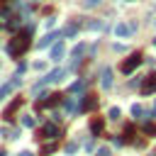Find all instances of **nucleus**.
Returning a JSON list of instances; mask_svg holds the SVG:
<instances>
[{"label":"nucleus","mask_w":156,"mask_h":156,"mask_svg":"<svg viewBox=\"0 0 156 156\" xmlns=\"http://www.w3.org/2000/svg\"><path fill=\"white\" fill-rule=\"evenodd\" d=\"M27 46H29V29H22V32H17V34L10 39L7 51H10L12 56H20V54L27 51Z\"/></svg>","instance_id":"obj_1"},{"label":"nucleus","mask_w":156,"mask_h":156,"mask_svg":"<svg viewBox=\"0 0 156 156\" xmlns=\"http://www.w3.org/2000/svg\"><path fill=\"white\" fill-rule=\"evenodd\" d=\"M136 32V22H117V27H115V34L119 37V39H127V37H132Z\"/></svg>","instance_id":"obj_2"},{"label":"nucleus","mask_w":156,"mask_h":156,"mask_svg":"<svg viewBox=\"0 0 156 156\" xmlns=\"http://www.w3.org/2000/svg\"><path fill=\"white\" fill-rule=\"evenodd\" d=\"M139 63H141V54H129V56H127V61H122L119 71H122V73H132Z\"/></svg>","instance_id":"obj_3"},{"label":"nucleus","mask_w":156,"mask_h":156,"mask_svg":"<svg viewBox=\"0 0 156 156\" xmlns=\"http://www.w3.org/2000/svg\"><path fill=\"white\" fill-rule=\"evenodd\" d=\"M139 93H141V95H151V93H156V73H149V76L141 80Z\"/></svg>","instance_id":"obj_4"},{"label":"nucleus","mask_w":156,"mask_h":156,"mask_svg":"<svg viewBox=\"0 0 156 156\" xmlns=\"http://www.w3.org/2000/svg\"><path fill=\"white\" fill-rule=\"evenodd\" d=\"M61 100H63L61 93H51V95H46L44 100H37V110H41V107H54V105H58Z\"/></svg>","instance_id":"obj_5"},{"label":"nucleus","mask_w":156,"mask_h":156,"mask_svg":"<svg viewBox=\"0 0 156 156\" xmlns=\"http://www.w3.org/2000/svg\"><path fill=\"white\" fill-rule=\"evenodd\" d=\"M54 136H58V127L54 122H49V124H44L39 129V139H54Z\"/></svg>","instance_id":"obj_6"},{"label":"nucleus","mask_w":156,"mask_h":156,"mask_svg":"<svg viewBox=\"0 0 156 156\" xmlns=\"http://www.w3.org/2000/svg\"><path fill=\"white\" fill-rule=\"evenodd\" d=\"M95 105H98V98L93 95V93H88L85 98H83V102H80V112H90V110H95Z\"/></svg>","instance_id":"obj_7"},{"label":"nucleus","mask_w":156,"mask_h":156,"mask_svg":"<svg viewBox=\"0 0 156 156\" xmlns=\"http://www.w3.org/2000/svg\"><path fill=\"white\" fill-rule=\"evenodd\" d=\"M20 80H22V78H20V76H17V78H12V80H10V83H5V85H2V88H0V98H5V95H7V93H12V90H15V88H17V85H20Z\"/></svg>","instance_id":"obj_8"},{"label":"nucleus","mask_w":156,"mask_h":156,"mask_svg":"<svg viewBox=\"0 0 156 156\" xmlns=\"http://www.w3.org/2000/svg\"><path fill=\"white\" fill-rule=\"evenodd\" d=\"M63 56H66V46H63V41H58V44L51 49V58L58 61V58H63Z\"/></svg>","instance_id":"obj_9"},{"label":"nucleus","mask_w":156,"mask_h":156,"mask_svg":"<svg viewBox=\"0 0 156 156\" xmlns=\"http://www.w3.org/2000/svg\"><path fill=\"white\" fill-rule=\"evenodd\" d=\"M54 39H61V34H54V32H51V34H46V37H44V39L39 41V49H46V46H49V44H51Z\"/></svg>","instance_id":"obj_10"},{"label":"nucleus","mask_w":156,"mask_h":156,"mask_svg":"<svg viewBox=\"0 0 156 156\" xmlns=\"http://www.w3.org/2000/svg\"><path fill=\"white\" fill-rule=\"evenodd\" d=\"M100 83H102V88H112V71H110V68L102 71V80H100Z\"/></svg>","instance_id":"obj_11"},{"label":"nucleus","mask_w":156,"mask_h":156,"mask_svg":"<svg viewBox=\"0 0 156 156\" xmlns=\"http://www.w3.org/2000/svg\"><path fill=\"white\" fill-rule=\"evenodd\" d=\"M58 78H63V71L58 68V71H51V73H46V78L41 80V83H51V80H58Z\"/></svg>","instance_id":"obj_12"},{"label":"nucleus","mask_w":156,"mask_h":156,"mask_svg":"<svg viewBox=\"0 0 156 156\" xmlns=\"http://www.w3.org/2000/svg\"><path fill=\"white\" fill-rule=\"evenodd\" d=\"M17 107H20V98H15V100H12V105L5 110V117H7V119H12V115L17 112Z\"/></svg>","instance_id":"obj_13"},{"label":"nucleus","mask_w":156,"mask_h":156,"mask_svg":"<svg viewBox=\"0 0 156 156\" xmlns=\"http://www.w3.org/2000/svg\"><path fill=\"white\" fill-rule=\"evenodd\" d=\"M90 129H93V134H100V132H102V119L95 117V119L90 122Z\"/></svg>","instance_id":"obj_14"},{"label":"nucleus","mask_w":156,"mask_h":156,"mask_svg":"<svg viewBox=\"0 0 156 156\" xmlns=\"http://www.w3.org/2000/svg\"><path fill=\"white\" fill-rule=\"evenodd\" d=\"M144 134L154 136V134H156V124H154V122H146V124H144Z\"/></svg>","instance_id":"obj_15"},{"label":"nucleus","mask_w":156,"mask_h":156,"mask_svg":"<svg viewBox=\"0 0 156 156\" xmlns=\"http://www.w3.org/2000/svg\"><path fill=\"white\" fill-rule=\"evenodd\" d=\"M132 139H134V127L129 124V127L124 129V141H132Z\"/></svg>","instance_id":"obj_16"},{"label":"nucleus","mask_w":156,"mask_h":156,"mask_svg":"<svg viewBox=\"0 0 156 156\" xmlns=\"http://www.w3.org/2000/svg\"><path fill=\"white\" fill-rule=\"evenodd\" d=\"M63 34H66V37H71V34H76V24H66V29H63Z\"/></svg>","instance_id":"obj_17"},{"label":"nucleus","mask_w":156,"mask_h":156,"mask_svg":"<svg viewBox=\"0 0 156 156\" xmlns=\"http://www.w3.org/2000/svg\"><path fill=\"white\" fill-rule=\"evenodd\" d=\"M71 56H73V61H78V58L83 56V46H78V49H73V54H71Z\"/></svg>","instance_id":"obj_18"},{"label":"nucleus","mask_w":156,"mask_h":156,"mask_svg":"<svg viewBox=\"0 0 156 156\" xmlns=\"http://www.w3.org/2000/svg\"><path fill=\"white\" fill-rule=\"evenodd\" d=\"M119 115H122L119 107H112V110H110V117H112V119H119Z\"/></svg>","instance_id":"obj_19"},{"label":"nucleus","mask_w":156,"mask_h":156,"mask_svg":"<svg viewBox=\"0 0 156 156\" xmlns=\"http://www.w3.org/2000/svg\"><path fill=\"white\" fill-rule=\"evenodd\" d=\"M132 115H134V117H139V115H144V110H141L139 105H134V107H132Z\"/></svg>","instance_id":"obj_20"},{"label":"nucleus","mask_w":156,"mask_h":156,"mask_svg":"<svg viewBox=\"0 0 156 156\" xmlns=\"http://www.w3.org/2000/svg\"><path fill=\"white\" fill-rule=\"evenodd\" d=\"M80 88H83V80H76V83L71 85V90H80Z\"/></svg>","instance_id":"obj_21"},{"label":"nucleus","mask_w":156,"mask_h":156,"mask_svg":"<svg viewBox=\"0 0 156 156\" xmlns=\"http://www.w3.org/2000/svg\"><path fill=\"white\" fill-rule=\"evenodd\" d=\"M22 124H24V127H32V124H34V119H32V117H24V119H22Z\"/></svg>","instance_id":"obj_22"},{"label":"nucleus","mask_w":156,"mask_h":156,"mask_svg":"<svg viewBox=\"0 0 156 156\" xmlns=\"http://www.w3.org/2000/svg\"><path fill=\"white\" fill-rule=\"evenodd\" d=\"M98 156H110V151H107V149L102 146V149H98Z\"/></svg>","instance_id":"obj_23"},{"label":"nucleus","mask_w":156,"mask_h":156,"mask_svg":"<svg viewBox=\"0 0 156 156\" xmlns=\"http://www.w3.org/2000/svg\"><path fill=\"white\" fill-rule=\"evenodd\" d=\"M98 2H100V0H88V2H85V7H93V5H98Z\"/></svg>","instance_id":"obj_24"},{"label":"nucleus","mask_w":156,"mask_h":156,"mask_svg":"<svg viewBox=\"0 0 156 156\" xmlns=\"http://www.w3.org/2000/svg\"><path fill=\"white\" fill-rule=\"evenodd\" d=\"M20 156H32V154H29V151H24V154H20Z\"/></svg>","instance_id":"obj_25"},{"label":"nucleus","mask_w":156,"mask_h":156,"mask_svg":"<svg viewBox=\"0 0 156 156\" xmlns=\"http://www.w3.org/2000/svg\"><path fill=\"white\" fill-rule=\"evenodd\" d=\"M5 2H7V0H0V5H5Z\"/></svg>","instance_id":"obj_26"},{"label":"nucleus","mask_w":156,"mask_h":156,"mask_svg":"<svg viewBox=\"0 0 156 156\" xmlns=\"http://www.w3.org/2000/svg\"><path fill=\"white\" fill-rule=\"evenodd\" d=\"M0 156H5V154H0Z\"/></svg>","instance_id":"obj_27"},{"label":"nucleus","mask_w":156,"mask_h":156,"mask_svg":"<svg viewBox=\"0 0 156 156\" xmlns=\"http://www.w3.org/2000/svg\"><path fill=\"white\" fill-rule=\"evenodd\" d=\"M154 44H156V39H154Z\"/></svg>","instance_id":"obj_28"}]
</instances>
